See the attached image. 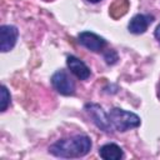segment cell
Returning a JSON list of instances; mask_svg holds the SVG:
<instances>
[{
    "label": "cell",
    "mask_w": 160,
    "mask_h": 160,
    "mask_svg": "<svg viewBox=\"0 0 160 160\" xmlns=\"http://www.w3.org/2000/svg\"><path fill=\"white\" fill-rule=\"evenodd\" d=\"M91 149V140L85 135H78L69 139H61L52 144L49 151L59 158H80L86 155Z\"/></svg>",
    "instance_id": "cell-1"
},
{
    "label": "cell",
    "mask_w": 160,
    "mask_h": 160,
    "mask_svg": "<svg viewBox=\"0 0 160 160\" xmlns=\"http://www.w3.org/2000/svg\"><path fill=\"white\" fill-rule=\"evenodd\" d=\"M109 119L112 128L118 131H128L140 125V118L136 114L119 108H114L112 110H110Z\"/></svg>",
    "instance_id": "cell-2"
},
{
    "label": "cell",
    "mask_w": 160,
    "mask_h": 160,
    "mask_svg": "<svg viewBox=\"0 0 160 160\" xmlns=\"http://www.w3.org/2000/svg\"><path fill=\"white\" fill-rule=\"evenodd\" d=\"M51 84L55 88V90L61 95L69 96V95H74L75 92V84L64 70H59L52 75Z\"/></svg>",
    "instance_id": "cell-3"
},
{
    "label": "cell",
    "mask_w": 160,
    "mask_h": 160,
    "mask_svg": "<svg viewBox=\"0 0 160 160\" xmlns=\"http://www.w3.org/2000/svg\"><path fill=\"white\" fill-rule=\"evenodd\" d=\"M85 110L86 112L90 115V118L92 119V121L95 122V125L98 128H100L101 130L110 132L112 129V125L110 122L109 115L105 114V111L96 104H86L85 105Z\"/></svg>",
    "instance_id": "cell-4"
},
{
    "label": "cell",
    "mask_w": 160,
    "mask_h": 160,
    "mask_svg": "<svg viewBox=\"0 0 160 160\" xmlns=\"http://www.w3.org/2000/svg\"><path fill=\"white\" fill-rule=\"evenodd\" d=\"M18 40V29L12 25H2L0 28V50L6 52L14 48Z\"/></svg>",
    "instance_id": "cell-5"
},
{
    "label": "cell",
    "mask_w": 160,
    "mask_h": 160,
    "mask_svg": "<svg viewBox=\"0 0 160 160\" xmlns=\"http://www.w3.org/2000/svg\"><path fill=\"white\" fill-rule=\"evenodd\" d=\"M79 41L81 45H84L86 49L91 51H101L105 46V40L100 38L99 35L90 32V31H82L79 34Z\"/></svg>",
    "instance_id": "cell-6"
},
{
    "label": "cell",
    "mask_w": 160,
    "mask_h": 160,
    "mask_svg": "<svg viewBox=\"0 0 160 160\" xmlns=\"http://www.w3.org/2000/svg\"><path fill=\"white\" fill-rule=\"evenodd\" d=\"M68 66L70 69V71L80 80H86L90 78V69L86 66V64L84 61H81L80 59H78L76 56H68Z\"/></svg>",
    "instance_id": "cell-7"
},
{
    "label": "cell",
    "mask_w": 160,
    "mask_h": 160,
    "mask_svg": "<svg viewBox=\"0 0 160 160\" xmlns=\"http://www.w3.org/2000/svg\"><path fill=\"white\" fill-rule=\"evenodd\" d=\"M151 21H152V16L138 14L130 20L128 28H129L130 32H132V34H142L146 31V29L151 24Z\"/></svg>",
    "instance_id": "cell-8"
},
{
    "label": "cell",
    "mask_w": 160,
    "mask_h": 160,
    "mask_svg": "<svg viewBox=\"0 0 160 160\" xmlns=\"http://www.w3.org/2000/svg\"><path fill=\"white\" fill-rule=\"evenodd\" d=\"M100 156L104 160H120L122 158V150L116 144H106L99 150Z\"/></svg>",
    "instance_id": "cell-9"
},
{
    "label": "cell",
    "mask_w": 160,
    "mask_h": 160,
    "mask_svg": "<svg viewBox=\"0 0 160 160\" xmlns=\"http://www.w3.org/2000/svg\"><path fill=\"white\" fill-rule=\"evenodd\" d=\"M129 10V1L128 0H115L110 8H109V14L112 19H119L124 16Z\"/></svg>",
    "instance_id": "cell-10"
},
{
    "label": "cell",
    "mask_w": 160,
    "mask_h": 160,
    "mask_svg": "<svg viewBox=\"0 0 160 160\" xmlns=\"http://www.w3.org/2000/svg\"><path fill=\"white\" fill-rule=\"evenodd\" d=\"M10 104V92L8 91L6 86H1V111H5Z\"/></svg>",
    "instance_id": "cell-11"
},
{
    "label": "cell",
    "mask_w": 160,
    "mask_h": 160,
    "mask_svg": "<svg viewBox=\"0 0 160 160\" xmlns=\"http://www.w3.org/2000/svg\"><path fill=\"white\" fill-rule=\"evenodd\" d=\"M105 60L108 64H114L116 60H118V55L114 50H108L105 52Z\"/></svg>",
    "instance_id": "cell-12"
},
{
    "label": "cell",
    "mask_w": 160,
    "mask_h": 160,
    "mask_svg": "<svg viewBox=\"0 0 160 160\" xmlns=\"http://www.w3.org/2000/svg\"><path fill=\"white\" fill-rule=\"evenodd\" d=\"M155 38L159 40V42H160V24L158 25V28H156V30H155Z\"/></svg>",
    "instance_id": "cell-13"
},
{
    "label": "cell",
    "mask_w": 160,
    "mask_h": 160,
    "mask_svg": "<svg viewBox=\"0 0 160 160\" xmlns=\"http://www.w3.org/2000/svg\"><path fill=\"white\" fill-rule=\"evenodd\" d=\"M90 2H99V1H101V0H89Z\"/></svg>",
    "instance_id": "cell-14"
}]
</instances>
